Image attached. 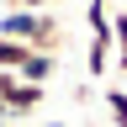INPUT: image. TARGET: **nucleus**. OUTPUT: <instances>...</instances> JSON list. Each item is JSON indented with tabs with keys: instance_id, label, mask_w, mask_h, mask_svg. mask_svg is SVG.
<instances>
[{
	"instance_id": "11",
	"label": "nucleus",
	"mask_w": 127,
	"mask_h": 127,
	"mask_svg": "<svg viewBox=\"0 0 127 127\" xmlns=\"http://www.w3.org/2000/svg\"><path fill=\"white\" fill-rule=\"evenodd\" d=\"M5 5H16V0H0V11H5Z\"/></svg>"
},
{
	"instance_id": "7",
	"label": "nucleus",
	"mask_w": 127,
	"mask_h": 127,
	"mask_svg": "<svg viewBox=\"0 0 127 127\" xmlns=\"http://www.w3.org/2000/svg\"><path fill=\"white\" fill-rule=\"evenodd\" d=\"M16 5H21V11H53L58 0H16Z\"/></svg>"
},
{
	"instance_id": "12",
	"label": "nucleus",
	"mask_w": 127,
	"mask_h": 127,
	"mask_svg": "<svg viewBox=\"0 0 127 127\" xmlns=\"http://www.w3.org/2000/svg\"><path fill=\"white\" fill-rule=\"evenodd\" d=\"M42 127H64V122H42Z\"/></svg>"
},
{
	"instance_id": "6",
	"label": "nucleus",
	"mask_w": 127,
	"mask_h": 127,
	"mask_svg": "<svg viewBox=\"0 0 127 127\" xmlns=\"http://www.w3.org/2000/svg\"><path fill=\"white\" fill-rule=\"evenodd\" d=\"M27 53H32V48L27 42H16V37H0V69H21V64H27Z\"/></svg>"
},
{
	"instance_id": "1",
	"label": "nucleus",
	"mask_w": 127,
	"mask_h": 127,
	"mask_svg": "<svg viewBox=\"0 0 127 127\" xmlns=\"http://www.w3.org/2000/svg\"><path fill=\"white\" fill-rule=\"evenodd\" d=\"M0 37H16L37 53H58L64 48V27L53 11H21V5H5L0 11Z\"/></svg>"
},
{
	"instance_id": "9",
	"label": "nucleus",
	"mask_w": 127,
	"mask_h": 127,
	"mask_svg": "<svg viewBox=\"0 0 127 127\" xmlns=\"http://www.w3.org/2000/svg\"><path fill=\"white\" fill-rule=\"evenodd\" d=\"M0 122H11V111H5V101H0Z\"/></svg>"
},
{
	"instance_id": "3",
	"label": "nucleus",
	"mask_w": 127,
	"mask_h": 127,
	"mask_svg": "<svg viewBox=\"0 0 127 127\" xmlns=\"http://www.w3.org/2000/svg\"><path fill=\"white\" fill-rule=\"evenodd\" d=\"M53 74H58V53H37V48H32L27 64L16 69V79H27V85H48Z\"/></svg>"
},
{
	"instance_id": "10",
	"label": "nucleus",
	"mask_w": 127,
	"mask_h": 127,
	"mask_svg": "<svg viewBox=\"0 0 127 127\" xmlns=\"http://www.w3.org/2000/svg\"><path fill=\"white\" fill-rule=\"evenodd\" d=\"M0 127H27V122H16V117H11V122H0Z\"/></svg>"
},
{
	"instance_id": "2",
	"label": "nucleus",
	"mask_w": 127,
	"mask_h": 127,
	"mask_svg": "<svg viewBox=\"0 0 127 127\" xmlns=\"http://www.w3.org/2000/svg\"><path fill=\"white\" fill-rule=\"evenodd\" d=\"M42 101H48V85H27V79H16V90L5 95V111L16 122H27L32 111H42Z\"/></svg>"
},
{
	"instance_id": "4",
	"label": "nucleus",
	"mask_w": 127,
	"mask_h": 127,
	"mask_svg": "<svg viewBox=\"0 0 127 127\" xmlns=\"http://www.w3.org/2000/svg\"><path fill=\"white\" fill-rule=\"evenodd\" d=\"M111 58L127 74V11H111Z\"/></svg>"
},
{
	"instance_id": "5",
	"label": "nucleus",
	"mask_w": 127,
	"mask_h": 127,
	"mask_svg": "<svg viewBox=\"0 0 127 127\" xmlns=\"http://www.w3.org/2000/svg\"><path fill=\"white\" fill-rule=\"evenodd\" d=\"M106 111H111V127H127V85H106Z\"/></svg>"
},
{
	"instance_id": "13",
	"label": "nucleus",
	"mask_w": 127,
	"mask_h": 127,
	"mask_svg": "<svg viewBox=\"0 0 127 127\" xmlns=\"http://www.w3.org/2000/svg\"><path fill=\"white\" fill-rule=\"evenodd\" d=\"M106 5H111V0H106Z\"/></svg>"
},
{
	"instance_id": "8",
	"label": "nucleus",
	"mask_w": 127,
	"mask_h": 127,
	"mask_svg": "<svg viewBox=\"0 0 127 127\" xmlns=\"http://www.w3.org/2000/svg\"><path fill=\"white\" fill-rule=\"evenodd\" d=\"M11 90H16V74H11V69H0V101H5Z\"/></svg>"
}]
</instances>
